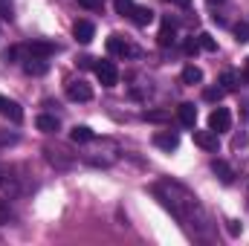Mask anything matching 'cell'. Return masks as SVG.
<instances>
[{"mask_svg": "<svg viewBox=\"0 0 249 246\" xmlns=\"http://www.w3.org/2000/svg\"><path fill=\"white\" fill-rule=\"evenodd\" d=\"M177 119H180V124H186V127H194V122H197V107L191 102H183L177 107Z\"/></svg>", "mask_w": 249, "mask_h": 246, "instance_id": "7c38bea8", "label": "cell"}, {"mask_svg": "<svg viewBox=\"0 0 249 246\" xmlns=\"http://www.w3.org/2000/svg\"><path fill=\"white\" fill-rule=\"evenodd\" d=\"M23 72H29V75H44V72H47V58H26Z\"/></svg>", "mask_w": 249, "mask_h": 246, "instance_id": "ac0fdd59", "label": "cell"}, {"mask_svg": "<svg viewBox=\"0 0 249 246\" xmlns=\"http://www.w3.org/2000/svg\"><path fill=\"white\" fill-rule=\"evenodd\" d=\"M113 6H116V12L122 15V18H130V12H133V0H113Z\"/></svg>", "mask_w": 249, "mask_h": 246, "instance_id": "44dd1931", "label": "cell"}, {"mask_svg": "<svg viewBox=\"0 0 249 246\" xmlns=\"http://www.w3.org/2000/svg\"><path fill=\"white\" fill-rule=\"evenodd\" d=\"M206 3H209V6H220L223 0H206Z\"/></svg>", "mask_w": 249, "mask_h": 246, "instance_id": "1f68e13d", "label": "cell"}, {"mask_svg": "<svg viewBox=\"0 0 249 246\" xmlns=\"http://www.w3.org/2000/svg\"><path fill=\"white\" fill-rule=\"evenodd\" d=\"M229 124H232V113H229L226 107H214V110H212V116H209V127H212L214 133L229 130Z\"/></svg>", "mask_w": 249, "mask_h": 246, "instance_id": "5b68a950", "label": "cell"}, {"mask_svg": "<svg viewBox=\"0 0 249 246\" xmlns=\"http://www.w3.org/2000/svg\"><path fill=\"white\" fill-rule=\"evenodd\" d=\"M72 32H75V41H78V44H90L93 35H96V26H93L90 20H78V23L72 26Z\"/></svg>", "mask_w": 249, "mask_h": 246, "instance_id": "8fae6325", "label": "cell"}, {"mask_svg": "<svg viewBox=\"0 0 249 246\" xmlns=\"http://www.w3.org/2000/svg\"><path fill=\"white\" fill-rule=\"evenodd\" d=\"M78 67H93V58H78Z\"/></svg>", "mask_w": 249, "mask_h": 246, "instance_id": "f546056e", "label": "cell"}, {"mask_svg": "<svg viewBox=\"0 0 249 246\" xmlns=\"http://www.w3.org/2000/svg\"><path fill=\"white\" fill-rule=\"evenodd\" d=\"M0 116H6V119H12V122H20V119H23V110H20L18 102L0 96Z\"/></svg>", "mask_w": 249, "mask_h": 246, "instance_id": "30bf717a", "label": "cell"}, {"mask_svg": "<svg viewBox=\"0 0 249 246\" xmlns=\"http://www.w3.org/2000/svg\"><path fill=\"white\" fill-rule=\"evenodd\" d=\"M67 99H70V102H90V99H93V90H90V84H84V81H70V84H67Z\"/></svg>", "mask_w": 249, "mask_h": 246, "instance_id": "8992f818", "label": "cell"}, {"mask_svg": "<svg viewBox=\"0 0 249 246\" xmlns=\"http://www.w3.org/2000/svg\"><path fill=\"white\" fill-rule=\"evenodd\" d=\"M35 127H38V130H44V133H55L61 124H58V119H55V116H50V113H41V116L35 119Z\"/></svg>", "mask_w": 249, "mask_h": 246, "instance_id": "9a60e30c", "label": "cell"}, {"mask_svg": "<svg viewBox=\"0 0 249 246\" xmlns=\"http://www.w3.org/2000/svg\"><path fill=\"white\" fill-rule=\"evenodd\" d=\"M12 220V209H9V200H0V226Z\"/></svg>", "mask_w": 249, "mask_h": 246, "instance_id": "cb8c5ba5", "label": "cell"}, {"mask_svg": "<svg viewBox=\"0 0 249 246\" xmlns=\"http://www.w3.org/2000/svg\"><path fill=\"white\" fill-rule=\"evenodd\" d=\"M220 87H223V93H232V90L238 87V75H235L232 70H226V72L220 75Z\"/></svg>", "mask_w": 249, "mask_h": 246, "instance_id": "d6986e66", "label": "cell"}, {"mask_svg": "<svg viewBox=\"0 0 249 246\" xmlns=\"http://www.w3.org/2000/svg\"><path fill=\"white\" fill-rule=\"evenodd\" d=\"M154 194L160 197V203L171 211V217L186 229L188 235H194V238H200V241H209V238H212L209 214H206V209L200 206V200L188 191L186 185L165 180V183L154 185Z\"/></svg>", "mask_w": 249, "mask_h": 246, "instance_id": "6da1fadb", "label": "cell"}, {"mask_svg": "<svg viewBox=\"0 0 249 246\" xmlns=\"http://www.w3.org/2000/svg\"><path fill=\"white\" fill-rule=\"evenodd\" d=\"M191 136H194V145L197 148H203V151H217L220 148V139H217V133L209 127V130H191Z\"/></svg>", "mask_w": 249, "mask_h": 246, "instance_id": "277c9868", "label": "cell"}, {"mask_svg": "<svg viewBox=\"0 0 249 246\" xmlns=\"http://www.w3.org/2000/svg\"><path fill=\"white\" fill-rule=\"evenodd\" d=\"M55 44H47V41H38V44H29V47H23V55L26 58H50V55H55Z\"/></svg>", "mask_w": 249, "mask_h": 246, "instance_id": "52a82bcc", "label": "cell"}, {"mask_svg": "<svg viewBox=\"0 0 249 246\" xmlns=\"http://www.w3.org/2000/svg\"><path fill=\"white\" fill-rule=\"evenodd\" d=\"M93 70H96V78H99L105 87H116V84H119V70H116L113 61H96Z\"/></svg>", "mask_w": 249, "mask_h": 246, "instance_id": "7a4b0ae2", "label": "cell"}, {"mask_svg": "<svg viewBox=\"0 0 249 246\" xmlns=\"http://www.w3.org/2000/svg\"><path fill=\"white\" fill-rule=\"evenodd\" d=\"M244 78H247V81H249V58H247V61H244Z\"/></svg>", "mask_w": 249, "mask_h": 246, "instance_id": "4dcf8cb0", "label": "cell"}, {"mask_svg": "<svg viewBox=\"0 0 249 246\" xmlns=\"http://www.w3.org/2000/svg\"><path fill=\"white\" fill-rule=\"evenodd\" d=\"M145 119H151V122H162L165 113H145Z\"/></svg>", "mask_w": 249, "mask_h": 246, "instance_id": "83f0119b", "label": "cell"}, {"mask_svg": "<svg viewBox=\"0 0 249 246\" xmlns=\"http://www.w3.org/2000/svg\"><path fill=\"white\" fill-rule=\"evenodd\" d=\"M235 38H238L241 44H247L249 41V23H235Z\"/></svg>", "mask_w": 249, "mask_h": 246, "instance_id": "603a6c76", "label": "cell"}, {"mask_svg": "<svg viewBox=\"0 0 249 246\" xmlns=\"http://www.w3.org/2000/svg\"><path fill=\"white\" fill-rule=\"evenodd\" d=\"M78 6H81V9H90V12H96V9H102V0H78Z\"/></svg>", "mask_w": 249, "mask_h": 246, "instance_id": "484cf974", "label": "cell"}, {"mask_svg": "<svg viewBox=\"0 0 249 246\" xmlns=\"http://www.w3.org/2000/svg\"><path fill=\"white\" fill-rule=\"evenodd\" d=\"M183 84H200L203 81V70L200 67H194V64H188V67H183Z\"/></svg>", "mask_w": 249, "mask_h": 246, "instance_id": "e0dca14e", "label": "cell"}, {"mask_svg": "<svg viewBox=\"0 0 249 246\" xmlns=\"http://www.w3.org/2000/svg\"><path fill=\"white\" fill-rule=\"evenodd\" d=\"M212 171L217 174V180L223 185H232V180H235V171H232L229 162H223V159H214V162H212Z\"/></svg>", "mask_w": 249, "mask_h": 246, "instance_id": "4fadbf2b", "label": "cell"}, {"mask_svg": "<svg viewBox=\"0 0 249 246\" xmlns=\"http://www.w3.org/2000/svg\"><path fill=\"white\" fill-rule=\"evenodd\" d=\"M183 50H186V55H197V50H200V41H197V38H188L186 44H183Z\"/></svg>", "mask_w": 249, "mask_h": 246, "instance_id": "d4e9b609", "label": "cell"}, {"mask_svg": "<svg viewBox=\"0 0 249 246\" xmlns=\"http://www.w3.org/2000/svg\"><path fill=\"white\" fill-rule=\"evenodd\" d=\"M203 99H206V102H220V99H223V87H209V90L203 93Z\"/></svg>", "mask_w": 249, "mask_h": 246, "instance_id": "7402d4cb", "label": "cell"}, {"mask_svg": "<svg viewBox=\"0 0 249 246\" xmlns=\"http://www.w3.org/2000/svg\"><path fill=\"white\" fill-rule=\"evenodd\" d=\"M107 50H110V55H122V58L139 55V50H136L130 41H124L122 35H110V38H107Z\"/></svg>", "mask_w": 249, "mask_h": 246, "instance_id": "3957f363", "label": "cell"}, {"mask_svg": "<svg viewBox=\"0 0 249 246\" xmlns=\"http://www.w3.org/2000/svg\"><path fill=\"white\" fill-rule=\"evenodd\" d=\"M247 145V133H238L235 139H232V148H244Z\"/></svg>", "mask_w": 249, "mask_h": 246, "instance_id": "4316f807", "label": "cell"}, {"mask_svg": "<svg viewBox=\"0 0 249 246\" xmlns=\"http://www.w3.org/2000/svg\"><path fill=\"white\" fill-rule=\"evenodd\" d=\"M174 41H177V23H174L171 18H165V20H162V26H160L157 44H160V47H171Z\"/></svg>", "mask_w": 249, "mask_h": 246, "instance_id": "ba28073f", "label": "cell"}, {"mask_svg": "<svg viewBox=\"0 0 249 246\" xmlns=\"http://www.w3.org/2000/svg\"><path fill=\"white\" fill-rule=\"evenodd\" d=\"M70 139H72V142H93L96 136H93V130H90L87 124H75V127L70 130Z\"/></svg>", "mask_w": 249, "mask_h": 246, "instance_id": "2e32d148", "label": "cell"}, {"mask_svg": "<svg viewBox=\"0 0 249 246\" xmlns=\"http://www.w3.org/2000/svg\"><path fill=\"white\" fill-rule=\"evenodd\" d=\"M154 145L171 154V151H177V145H180V136H177L174 130H160V133H154Z\"/></svg>", "mask_w": 249, "mask_h": 246, "instance_id": "9c48e42d", "label": "cell"}, {"mask_svg": "<svg viewBox=\"0 0 249 246\" xmlns=\"http://www.w3.org/2000/svg\"><path fill=\"white\" fill-rule=\"evenodd\" d=\"M130 20H133L136 26H148V23L154 20V12H151L148 6H133V12H130Z\"/></svg>", "mask_w": 249, "mask_h": 246, "instance_id": "5bb4252c", "label": "cell"}, {"mask_svg": "<svg viewBox=\"0 0 249 246\" xmlns=\"http://www.w3.org/2000/svg\"><path fill=\"white\" fill-rule=\"evenodd\" d=\"M229 232H232V235H238V232H241V226H238L235 220H229Z\"/></svg>", "mask_w": 249, "mask_h": 246, "instance_id": "f1b7e54d", "label": "cell"}, {"mask_svg": "<svg viewBox=\"0 0 249 246\" xmlns=\"http://www.w3.org/2000/svg\"><path fill=\"white\" fill-rule=\"evenodd\" d=\"M197 41H200V50H206V53H214V50H217V41H214L209 32H200Z\"/></svg>", "mask_w": 249, "mask_h": 246, "instance_id": "ffe728a7", "label": "cell"}, {"mask_svg": "<svg viewBox=\"0 0 249 246\" xmlns=\"http://www.w3.org/2000/svg\"><path fill=\"white\" fill-rule=\"evenodd\" d=\"M174 3H177V6H188V3H191V0H174Z\"/></svg>", "mask_w": 249, "mask_h": 246, "instance_id": "d6a6232c", "label": "cell"}]
</instances>
